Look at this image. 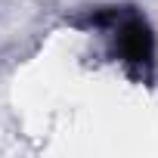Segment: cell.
I'll use <instances>...</instances> for the list:
<instances>
[{"instance_id":"obj_1","label":"cell","mask_w":158,"mask_h":158,"mask_svg":"<svg viewBox=\"0 0 158 158\" xmlns=\"http://www.w3.org/2000/svg\"><path fill=\"white\" fill-rule=\"evenodd\" d=\"M99 25H106L112 31V47H115V56L136 74H146L155 62V37L146 25L143 16L136 13H102L96 16Z\"/></svg>"}]
</instances>
